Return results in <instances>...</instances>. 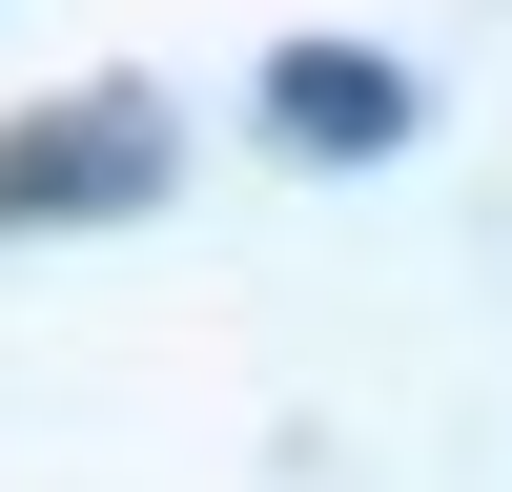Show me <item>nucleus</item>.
<instances>
[{
	"label": "nucleus",
	"instance_id": "nucleus-1",
	"mask_svg": "<svg viewBox=\"0 0 512 492\" xmlns=\"http://www.w3.org/2000/svg\"><path fill=\"white\" fill-rule=\"evenodd\" d=\"M103 205H164V103H41L0 123V226H103Z\"/></svg>",
	"mask_w": 512,
	"mask_h": 492
},
{
	"label": "nucleus",
	"instance_id": "nucleus-2",
	"mask_svg": "<svg viewBox=\"0 0 512 492\" xmlns=\"http://www.w3.org/2000/svg\"><path fill=\"white\" fill-rule=\"evenodd\" d=\"M267 123H287L308 164H369V144H410V82H390V62H328V41H287V62H267Z\"/></svg>",
	"mask_w": 512,
	"mask_h": 492
}]
</instances>
